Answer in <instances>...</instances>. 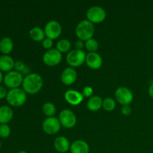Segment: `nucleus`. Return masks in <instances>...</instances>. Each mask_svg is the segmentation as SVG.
<instances>
[{
  "mask_svg": "<svg viewBox=\"0 0 153 153\" xmlns=\"http://www.w3.org/2000/svg\"><path fill=\"white\" fill-rule=\"evenodd\" d=\"M43 81L41 76L37 73H28L24 77L22 86L26 94H35L42 89Z\"/></svg>",
  "mask_w": 153,
  "mask_h": 153,
  "instance_id": "nucleus-1",
  "label": "nucleus"
},
{
  "mask_svg": "<svg viewBox=\"0 0 153 153\" xmlns=\"http://www.w3.org/2000/svg\"><path fill=\"white\" fill-rule=\"evenodd\" d=\"M95 32L94 24L88 19H84L79 22L76 28V34L79 40L87 41L93 38Z\"/></svg>",
  "mask_w": 153,
  "mask_h": 153,
  "instance_id": "nucleus-2",
  "label": "nucleus"
},
{
  "mask_svg": "<svg viewBox=\"0 0 153 153\" xmlns=\"http://www.w3.org/2000/svg\"><path fill=\"white\" fill-rule=\"evenodd\" d=\"M7 102L13 107H19L25 104L27 100L26 93L22 88H13L7 91Z\"/></svg>",
  "mask_w": 153,
  "mask_h": 153,
  "instance_id": "nucleus-3",
  "label": "nucleus"
},
{
  "mask_svg": "<svg viewBox=\"0 0 153 153\" xmlns=\"http://www.w3.org/2000/svg\"><path fill=\"white\" fill-rule=\"evenodd\" d=\"M86 55L87 54L84 50L75 49L68 52L66 60L67 64L71 66V67H78L82 66L85 62Z\"/></svg>",
  "mask_w": 153,
  "mask_h": 153,
  "instance_id": "nucleus-4",
  "label": "nucleus"
},
{
  "mask_svg": "<svg viewBox=\"0 0 153 153\" xmlns=\"http://www.w3.org/2000/svg\"><path fill=\"white\" fill-rule=\"evenodd\" d=\"M23 79L24 77L22 73L16 70H12L6 73L3 79V82L6 87L10 89H13L18 88L20 85H22Z\"/></svg>",
  "mask_w": 153,
  "mask_h": 153,
  "instance_id": "nucleus-5",
  "label": "nucleus"
},
{
  "mask_svg": "<svg viewBox=\"0 0 153 153\" xmlns=\"http://www.w3.org/2000/svg\"><path fill=\"white\" fill-rule=\"evenodd\" d=\"M86 16L88 20L92 23H100L105 19L106 11L100 6H92L87 10Z\"/></svg>",
  "mask_w": 153,
  "mask_h": 153,
  "instance_id": "nucleus-6",
  "label": "nucleus"
},
{
  "mask_svg": "<svg viewBox=\"0 0 153 153\" xmlns=\"http://www.w3.org/2000/svg\"><path fill=\"white\" fill-rule=\"evenodd\" d=\"M115 97L120 104L123 105H129L133 101L134 96L130 89L126 87H120L115 91Z\"/></svg>",
  "mask_w": 153,
  "mask_h": 153,
  "instance_id": "nucleus-7",
  "label": "nucleus"
},
{
  "mask_svg": "<svg viewBox=\"0 0 153 153\" xmlns=\"http://www.w3.org/2000/svg\"><path fill=\"white\" fill-rule=\"evenodd\" d=\"M59 121L61 125L64 128H72L76 126L77 118L73 111L70 109H64L59 114Z\"/></svg>",
  "mask_w": 153,
  "mask_h": 153,
  "instance_id": "nucleus-8",
  "label": "nucleus"
},
{
  "mask_svg": "<svg viewBox=\"0 0 153 153\" xmlns=\"http://www.w3.org/2000/svg\"><path fill=\"white\" fill-rule=\"evenodd\" d=\"M62 60V54L57 49H51L46 51L43 55V61L46 65L54 67L60 64Z\"/></svg>",
  "mask_w": 153,
  "mask_h": 153,
  "instance_id": "nucleus-9",
  "label": "nucleus"
},
{
  "mask_svg": "<svg viewBox=\"0 0 153 153\" xmlns=\"http://www.w3.org/2000/svg\"><path fill=\"white\" fill-rule=\"evenodd\" d=\"M61 123L59 119L55 117H47L44 120L42 124V128L43 131L47 134H55L61 129Z\"/></svg>",
  "mask_w": 153,
  "mask_h": 153,
  "instance_id": "nucleus-10",
  "label": "nucleus"
},
{
  "mask_svg": "<svg viewBox=\"0 0 153 153\" xmlns=\"http://www.w3.org/2000/svg\"><path fill=\"white\" fill-rule=\"evenodd\" d=\"M46 37L52 40L59 37L62 32V27L59 22L56 20H50L46 24L44 28Z\"/></svg>",
  "mask_w": 153,
  "mask_h": 153,
  "instance_id": "nucleus-11",
  "label": "nucleus"
},
{
  "mask_svg": "<svg viewBox=\"0 0 153 153\" xmlns=\"http://www.w3.org/2000/svg\"><path fill=\"white\" fill-rule=\"evenodd\" d=\"M85 63L91 69L97 70L102 65V58L97 52H89L86 55Z\"/></svg>",
  "mask_w": 153,
  "mask_h": 153,
  "instance_id": "nucleus-12",
  "label": "nucleus"
},
{
  "mask_svg": "<svg viewBox=\"0 0 153 153\" xmlns=\"http://www.w3.org/2000/svg\"><path fill=\"white\" fill-rule=\"evenodd\" d=\"M77 72L73 67H67L63 70L61 75V82L65 85H71L77 80Z\"/></svg>",
  "mask_w": 153,
  "mask_h": 153,
  "instance_id": "nucleus-13",
  "label": "nucleus"
},
{
  "mask_svg": "<svg viewBox=\"0 0 153 153\" xmlns=\"http://www.w3.org/2000/svg\"><path fill=\"white\" fill-rule=\"evenodd\" d=\"M65 100L71 105H79L83 101L84 97L82 93L75 90H68L64 94Z\"/></svg>",
  "mask_w": 153,
  "mask_h": 153,
  "instance_id": "nucleus-14",
  "label": "nucleus"
},
{
  "mask_svg": "<svg viewBox=\"0 0 153 153\" xmlns=\"http://www.w3.org/2000/svg\"><path fill=\"white\" fill-rule=\"evenodd\" d=\"M54 147L56 149V151L64 153L70 150V143L68 139L64 136H59L56 137L54 140Z\"/></svg>",
  "mask_w": 153,
  "mask_h": 153,
  "instance_id": "nucleus-15",
  "label": "nucleus"
},
{
  "mask_svg": "<svg viewBox=\"0 0 153 153\" xmlns=\"http://www.w3.org/2000/svg\"><path fill=\"white\" fill-rule=\"evenodd\" d=\"M71 153H89L90 146L86 141L83 140H76L70 145Z\"/></svg>",
  "mask_w": 153,
  "mask_h": 153,
  "instance_id": "nucleus-16",
  "label": "nucleus"
},
{
  "mask_svg": "<svg viewBox=\"0 0 153 153\" xmlns=\"http://www.w3.org/2000/svg\"><path fill=\"white\" fill-rule=\"evenodd\" d=\"M14 61L10 55H0V71L6 73L12 71V69L14 68Z\"/></svg>",
  "mask_w": 153,
  "mask_h": 153,
  "instance_id": "nucleus-17",
  "label": "nucleus"
},
{
  "mask_svg": "<svg viewBox=\"0 0 153 153\" xmlns=\"http://www.w3.org/2000/svg\"><path fill=\"white\" fill-rule=\"evenodd\" d=\"M13 112L11 108L7 105L0 107V124H7L13 118Z\"/></svg>",
  "mask_w": 153,
  "mask_h": 153,
  "instance_id": "nucleus-18",
  "label": "nucleus"
},
{
  "mask_svg": "<svg viewBox=\"0 0 153 153\" xmlns=\"http://www.w3.org/2000/svg\"><path fill=\"white\" fill-rule=\"evenodd\" d=\"M103 100L100 96H93L87 102V107L91 111H97L102 107Z\"/></svg>",
  "mask_w": 153,
  "mask_h": 153,
  "instance_id": "nucleus-19",
  "label": "nucleus"
},
{
  "mask_svg": "<svg viewBox=\"0 0 153 153\" xmlns=\"http://www.w3.org/2000/svg\"><path fill=\"white\" fill-rule=\"evenodd\" d=\"M13 49V42L10 37H4L0 40V52L3 55H8Z\"/></svg>",
  "mask_w": 153,
  "mask_h": 153,
  "instance_id": "nucleus-20",
  "label": "nucleus"
},
{
  "mask_svg": "<svg viewBox=\"0 0 153 153\" xmlns=\"http://www.w3.org/2000/svg\"><path fill=\"white\" fill-rule=\"evenodd\" d=\"M29 36L34 41L40 42L44 40L46 34L44 29H42L40 27H34L29 31Z\"/></svg>",
  "mask_w": 153,
  "mask_h": 153,
  "instance_id": "nucleus-21",
  "label": "nucleus"
},
{
  "mask_svg": "<svg viewBox=\"0 0 153 153\" xmlns=\"http://www.w3.org/2000/svg\"><path fill=\"white\" fill-rule=\"evenodd\" d=\"M42 111H43V114L48 117H54V115L56 114V107L53 103L50 102H47L44 103L42 107Z\"/></svg>",
  "mask_w": 153,
  "mask_h": 153,
  "instance_id": "nucleus-22",
  "label": "nucleus"
},
{
  "mask_svg": "<svg viewBox=\"0 0 153 153\" xmlns=\"http://www.w3.org/2000/svg\"><path fill=\"white\" fill-rule=\"evenodd\" d=\"M70 48H71V43L67 39H61L56 44V49L61 53L68 52Z\"/></svg>",
  "mask_w": 153,
  "mask_h": 153,
  "instance_id": "nucleus-23",
  "label": "nucleus"
},
{
  "mask_svg": "<svg viewBox=\"0 0 153 153\" xmlns=\"http://www.w3.org/2000/svg\"><path fill=\"white\" fill-rule=\"evenodd\" d=\"M102 108L107 111H111L116 108V102L111 97H107L103 100Z\"/></svg>",
  "mask_w": 153,
  "mask_h": 153,
  "instance_id": "nucleus-24",
  "label": "nucleus"
},
{
  "mask_svg": "<svg viewBox=\"0 0 153 153\" xmlns=\"http://www.w3.org/2000/svg\"><path fill=\"white\" fill-rule=\"evenodd\" d=\"M85 46L90 52H97L99 49V43L97 40L91 38L85 41Z\"/></svg>",
  "mask_w": 153,
  "mask_h": 153,
  "instance_id": "nucleus-25",
  "label": "nucleus"
},
{
  "mask_svg": "<svg viewBox=\"0 0 153 153\" xmlns=\"http://www.w3.org/2000/svg\"><path fill=\"white\" fill-rule=\"evenodd\" d=\"M10 134V128L7 124H0V137L7 138Z\"/></svg>",
  "mask_w": 153,
  "mask_h": 153,
  "instance_id": "nucleus-26",
  "label": "nucleus"
},
{
  "mask_svg": "<svg viewBox=\"0 0 153 153\" xmlns=\"http://www.w3.org/2000/svg\"><path fill=\"white\" fill-rule=\"evenodd\" d=\"M14 69L16 70V71L21 73L22 74L23 73H25V71L27 70L26 66H25V64L21 61H17L15 62Z\"/></svg>",
  "mask_w": 153,
  "mask_h": 153,
  "instance_id": "nucleus-27",
  "label": "nucleus"
},
{
  "mask_svg": "<svg viewBox=\"0 0 153 153\" xmlns=\"http://www.w3.org/2000/svg\"><path fill=\"white\" fill-rule=\"evenodd\" d=\"M42 46L46 50H49V49H52V46H53V40L52 39H49L48 37H46L44 40L42 41Z\"/></svg>",
  "mask_w": 153,
  "mask_h": 153,
  "instance_id": "nucleus-28",
  "label": "nucleus"
},
{
  "mask_svg": "<svg viewBox=\"0 0 153 153\" xmlns=\"http://www.w3.org/2000/svg\"><path fill=\"white\" fill-rule=\"evenodd\" d=\"M94 94V89L91 86H85L82 90V95L85 97L91 98Z\"/></svg>",
  "mask_w": 153,
  "mask_h": 153,
  "instance_id": "nucleus-29",
  "label": "nucleus"
},
{
  "mask_svg": "<svg viewBox=\"0 0 153 153\" xmlns=\"http://www.w3.org/2000/svg\"><path fill=\"white\" fill-rule=\"evenodd\" d=\"M121 112L123 115L125 116H128L131 114V108L129 105H123L121 108Z\"/></svg>",
  "mask_w": 153,
  "mask_h": 153,
  "instance_id": "nucleus-30",
  "label": "nucleus"
},
{
  "mask_svg": "<svg viewBox=\"0 0 153 153\" xmlns=\"http://www.w3.org/2000/svg\"><path fill=\"white\" fill-rule=\"evenodd\" d=\"M7 94V91L6 90V88L4 87L1 86L0 85V100H2V99L6 98Z\"/></svg>",
  "mask_w": 153,
  "mask_h": 153,
  "instance_id": "nucleus-31",
  "label": "nucleus"
},
{
  "mask_svg": "<svg viewBox=\"0 0 153 153\" xmlns=\"http://www.w3.org/2000/svg\"><path fill=\"white\" fill-rule=\"evenodd\" d=\"M85 46V43L82 40H76V43H75V48L76 49H80V50H83V47Z\"/></svg>",
  "mask_w": 153,
  "mask_h": 153,
  "instance_id": "nucleus-32",
  "label": "nucleus"
},
{
  "mask_svg": "<svg viewBox=\"0 0 153 153\" xmlns=\"http://www.w3.org/2000/svg\"><path fill=\"white\" fill-rule=\"evenodd\" d=\"M148 93H149V95L150 96L151 98L153 99V83L149 85V89H148Z\"/></svg>",
  "mask_w": 153,
  "mask_h": 153,
  "instance_id": "nucleus-33",
  "label": "nucleus"
},
{
  "mask_svg": "<svg viewBox=\"0 0 153 153\" xmlns=\"http://www.w3.org/2000/svg\"><path fill=\"white\" fill-rule=\"evenodd\" d=\"M3 79H4V76H3V75H2V72L0 71V84L2 82Z\"/></svg>",
  "mask_w": 153,
  "mask_h": 153,
  "instance_id": "nucleus-34",
  "label": "nucleus"
},
{
  "mask_svg": "<svg viewBox=\"0 0 153 153\" xmlns=\"http://www.w3.org/2000/svg\"><path fill=\"white\" fill-rule=\"evenodd\" d=\"M17 153H28V152H25V151L21 150V151H19V152H18Z\"/></svg>",
  "mask_w": 153,
  "mask_h": 153,
  "instance_id": "nucleus-35",
  "label": "nucleus"
},
{
  "mask_svg": "<svg viewBox=\"0 0 153 153\" xmlns=\"http://www.w3.org/2000/svg\"><path fill=\"white\" fill-rule=\"evenodd\" d=\"M1 140H0V149H1Z\"/></svg>",
  "mask_w": 153,
  "mask_h": 153,
  "instance_id": "nucleus-36",
  "label": "nucleus"
}]
</instances>
